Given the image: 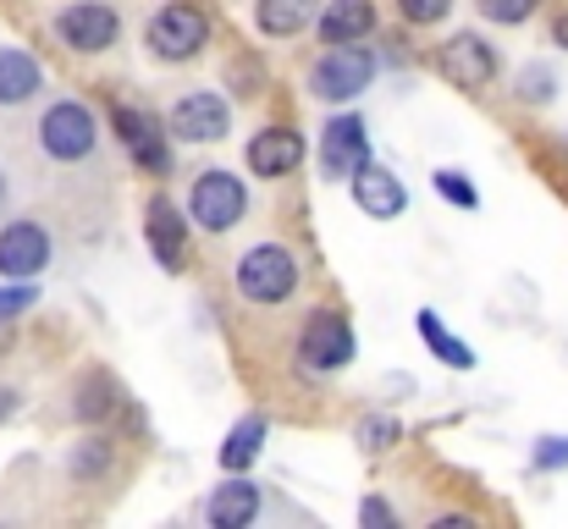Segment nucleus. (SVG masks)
<instances>
[{"label":"nucleus","instance_id":"f3484780","mask_svg":"<svg viewBox=\"0 0 568 529\" xmlns=\"http://www.w3.org/2000/svg\"><path fill=\"white\" fill-rule=\"evenodd\" d=\"M150 248H155V260L166 265V271H183V260H189V243H183V221H178V210L166 204V199H155L150 204Z\"/></svg>","mask_w":568,"mask_h":529},{"label":"nucleus","instance_id":"7c9ffc66","mask_svg":"<svg viewBox=\"0 0 568 529\" xmlns=\"http://www.w3.org/2000/svg\"><path fill=\"white\" fill-rule=\"evenodd\" d=\"M525 94H530V100H547V94H552V78H547L541 67H530V72H525Z\"/></svg>","mask_w":568,"mask_h":529},{"label":"nucleus","instance_id":"5701e85b","mask_svg":"<svg viewBox=\"0 0 568 529\" xmlns=\"http://www.w3.org/2000/svg\"><path fill=\"white\" fill-rule=\"evenodd\" d=\"M105 464H111V441H100V436H94V441H83V447L72 452V475H78V480L100 475Z\"/></svg>","mask_w":568,"mask_h":529},{"label":"nucleus","instance_id":"c756f323","mask_svg":"<svg viewBox=\"0 0 568 529\" xmlns=\"http://www.w3.org/2000/svg\"><path fill=\"white\" fill-rule=\"evenodd\" d=\"M359 519H365V525H371V529H386V525H392V508H386L381 497H371V502L359 508Z\"/></svg>","mask_w":568,"mask_h":529},{"label":"nucleus","instance_id":"a878e982","mask_svg":"<svg viewBox=\"0 0 568 529\" xmlns=\"http://www.w3.org/2000/svg\"><path fill=\"white\" fill-rule=\"evenodd\" d=\"M536 6H541V0H480V11H486L491 22H525Z\"/></svg>","mask_w":568,"mask_h":529},{"label":"nucleus","instance_id":"7ed1b4c3","mask_svg":"<svg viewBox=\"0 0 568 529\" xmlns=\"http://www.w3.org/2000/svg\"><path fill=\"white\" fill-rule=\"evenodd\" d=\"M371 78H376V55H371V50H359V44H332V50L315 61L310 89H315L321 100H354V94L371 89Z\"/></svg>","mask_w":568,"mask_h":529},{"label":"nucleus","instance_id":"f257e3e1","mask_svg":"<svg viewBox=\"0 0 568 529\" xmlns=\"http://www.w3.org/2000/svg\"><path fill=\"white\" fill-rule=\"evenodd\" d=\"M293 287H298V260H293L287 248L260 243V248H248V254L237 260V293H243V298H254V304H282V298H293Z\"/></svg>","mask_w":568,"mask_h":529},{"label":"nucleus","instance_id":"2eb2a0df","mask_svg":"<svg viewBox=\"0 0 568 529\" xmlns=\"http://www.w3.org/2000/svg\"><path fill=\"white\" fill-rule=\"evenodd\" d=\"M254 513H260V486H248V480L215 486V497H210V508H204V519L215 529H248Z\"/></svg>","mask_w":568,"mask_h":529},{"label":"nucleus","instance_id":"2f4dec72","mask_svg":"<svg viewBox=\"0 0 568 529\" xmlns=\"http://www.w3.org/2000/svg\"><path fill=\"white\" fill-rule=\"evenodd\" d=\"M552 39H558V44H564V50H568V11H564V17H558V28H552Z\"/></svg>","mask_w":568,"mask_h":529},{"label":"nucleus","instance_id":"412c9836","mask_svg":"<svg viewBox=\"0 0 568 529\" xmlns=\"http://www.w3.org/2000/svg\"><path fill=\"white\" fill-rule=\"evenodd\" d=\"M260 441H265V419H243L232 436H226V447H221V469H248L254 458H260Z\"/></svg>","mask_w":568,"mask_h":529},{"label":"nucleus","instance_id":"393cba45","mask_svg":"<svg viewBox=\"0 0 568 529\" xmlns=\"http://www.w3.org/2000/svg\"><path fill=\"white\" fill-rule=\"evenodd\" d=\"M397 11H403L408 22H425V28H430V22H442V17L453 11V0H397Z\"/></svg>","mask_w":568,"mask_h":529},{"label":"nucleus","instance_id":"a211bd4d","mask_svg":"<svg viewBox=\"0 0 568 529\" xmlns=\"http://www.w3.org/2000/svg\"><path fill=\"white\" fill-rule=\"evenodd\" d=\"M39 61L28 50H0V105H22L39 94Z\"/></svg>","mask_w":568,"mask_h":529},{"label":"nucleus","instance_id":"6ab92c4d","mask_svg":"<svg viewBox=\"0 0 568 529\" xmlns=\"http://www.w3.org/2000/svg\"><path fill=\"white\" fill-rule=\"evenodd\" d=\"M315 6H321V0H260V6H254V22H260L271 39H293V33L315 17Z\"/></svg>","mask_w":568,"mask_h":529},{"label":"nucleus","instance_id":"4468645a","mask_svg":"<svg viewBox=\"0 0 568 529\" xmlns=\"http://www.w3.org/2000/svg\"><path fill=\"white\" fill-rule=\"evenodd\" d=\"M298 161H304V139L293 128H265L248 144V172L254 176H287Z\"/></svg>","mask_w":568,"mask_h":529},{"label":"nucleus","instance_id":"20e7f679","mask_svg":"<svg viewBox=\"0 0 568 529\" xmlns=\"http://www.w3.org/2000/svg\"><path fill=\"white\" fill-rule=\"evenodd\" d=\"M144 39H150V50L161 61H193L204 50V39H210V22H204L199 6H161L150 17V33Z\"/></svg>","mask_w":568,"mask_h":529},{"label":"nucleus","instance_id":"cd10ccee","mask_svg":"<svg viewBox=\"0 0 568 529\" xmlns=\"http://www.w3.org/2000/svg\"><path fill=\"white\" fill-rule=\"evenodd\" d=\"M28 304H33V287H0V321L22 315Z\"/></svg>","mask_w":568,"mask_h":529},{"label":"nucleus","instance_id":"ddd939ff","mask_svg":"<svg viewBox=\"0 0 568 529\" xmlns=\"http://www.w3.org/2000/svg\"><path fill=\"white\" fill-rule=\"evenodd\" d=\"M354 182V204L365 210V215H376V221H392L403 204H408V193H403V182L386 172V166H376V161H365L359 172L348 176Z\"/></svg>","mask_w":568,"mask_h":529},{"label":"nucleus","instance_id":"b1692460","mask_svg":"<svg viewBox=\"0 0 568 529\" xmlns=\"http://www.w3.org/2000/svg\"><path fill=\"white\" fill-rule=\"evenodd\" d=\"M436 187H442V199H453L458 210H475L480 204V193H475V182H464L458 172H436Z\"/></svg>","mask_w":568,"mask_h":529},{"label":"nucleus","instance_id":"dca6fc26","mask_svg":"<svg viewBox=\"0 0 568 529\" xmlns=\"http://www.w3.org/2000/svg\"><path fill=\"white\" fill-rule=\"evenodd\" d=\"M376 28V6L371 0H332L326 11H321V39L326 44H354V39H365Z\"/></svg>","mask_w":568,"mask_h":529},{"label":"nucleus","instance_id":"423d86ee","mask_svg":"<svg viewBox=\"0 0 568 529\" xmlns=\"http://www.w3.org/2000/svg\"><path fill=\"white\" fill-rule=\"evenodd\" d=\"M116 11L111 6H100V0H78V6H67L61 17H55V33H61V44L67 50H83V55H94V50H111L116 44Z\"/></svg>","mask_w":568,"mask_h":529},{"label":"nucleus","instance_id":"39448f33","mask_svg":"<svg viewBox=\"0 0 568 529\" xmlns=\"http://www.w3.org/2000/svg\"><path fill=\"white\" fill-rule=\"evenodd\" d=\"M243 204H248V193H243V182L232 172H204L189 193L193 221H199L204 232H232V226L243 221Z\"/></svg>","mask_w":568,"mask_h":529},{"label":"nucleus","instance_id":"f03ea898","mask_svg":"<svg viewBox=\"0 0 568 529\" xmlns=\"http://www.w3.org/2000/svg\"><path fill=\"white\" fill-rule=\"evenodd\" d=\"M94 139H100L94 111L78 105V100H55L39 116V144H44L50 161H83V155H94Z\"/></svg>","mask_w":568,"mask_h":529},{"label":"nucleus","instance_id":"9d476101","mask_svg":"<svg viewBox=\"0 0 568 529\" xmlns=\"http://www.w3.org/2000/svg\"><path fill=\"white\" fill-rule=\"evenodd\" d=\"M111 128H116V139L133 150V161H139L144 172H166V139H161V122H155L150 111L116 105V111H111Z\"/></svg>","mask_w":568,"mask_h":529},{"label":"nucleus","instance_id":"6e6552de","mask_svg":"<svg viewBox=\"0 0 568 529\" xmlns=\"http://www.w3.org/2000/svg\"><path fill=\"white\" fill-rule=\"evenodd\" d=\"M44 265H50V237H44V226H39V221H11V226L0 232V276L28 282V276H39Z\"/></svg>","mask_w":568,"mask_h":529},{"label":"nucleus","instance_id":"f8f14e48","mask_svg":"<svg viewBox=\"0 0 568 529\" xmlns=\"http://www.w3.org/2000/svg\"><path fill=\"white\" fill-rule=\"evenodd\" d=\"M365 161H371L365 122H359V116H337V122H326V139H321V166H326V176H354Z\"/></svg>","mask_w":568,"mask_h":529},{"label":"nucleus","instance_id":"1a4fd4ad","mask_svg":"<svg viewBox=\"0 0 568 529\" xmlns=\"http://www.w3.org/2000/svg\"><path fill=\"white\" fill-rule=\"evenodd\" d=\"M298 358H304L310 369H343V364L354 358V332H348V321L315 315V321L304 326V337H298Z\"/></svg>","mask_w":568,"mask_h":529},{"label":"nucleus","instance_id":"9b49d317","mask_svg":"<svg viewBox=\"0 0 568 529\" xmlns=\"http://www.w3.org/2000/svg\"><path fill=\"white\" fill-rule=\"evenodd\" d=\"M226 100L221 94H189V100H178V111H172V133L178 139H189V144H215V139H226Z\"/></svg>","mask_w":568,"mask_h":529},{"label":"nucleus","instance_id":"aec40b11","mask_svg":"<svg viewBox=\"0 0 568 529\" xmlns=\"http://www.w3.org/2000/svg\"><path fill=\"white\" fill-rule=\"evenodd\" d=\"M116 403H122V397H116V380H111V375H89L83 391H78V403H72V414H78L83 425H100L105 414H116Z\"/></svg>","mask_w":568,"mask_h":529},{"label":"nucleus","instance_id":"4be33fe9","mask_svg":"<svg viewBox=\"0 0 568 529\" xmlns=\"http://www.w3.org/2000/svg\"><path fill=\"white\" fill-rule=\"evenodd\" d=\"M419 337H425V343L436 348V358H442V364H453V369H469V364H475L469 343H458V337H453V332H447V326H442V321L430 315V309L419 315Z\"/></svg>","mask_w":568,"mask_h":529},{"label":"nucleus","instance_id":"0eeeda50","mask_svg":"<svg viewBox=\"0 0 568 529\" xmlns=\"http://www.w3.org/2000/svg\"><path fill=\"white\" fill-rule=\"evenodd\" d=\"M436 67H442V78H447L453 89H486V83L497 78V55H491V44H486V39H475V33L447 39Z\"/></svg>","mask_w":568,"mask_h":529},{"label":"nucleus","instance_id":"bb28decb","mask_svg":"<svg viewBox=\"0 0 568 529\" xmlns=\"http://www.w3.org/2000/svg\"><path fill=\"white\" fill-rule=\"evenodd\" d=\"M359 441H365V452H381V447L397 441V425H392V419H365V425H359Z\"/></svg>","mask_w":568,"mask_h":529},{"label":"nucleus","instance_id":"c85d7f7f","mask_svg":"<svg viewBox=\"0 0 568 529\" xmlns=\"http://www.w3.org/2000/svg\"><path fill=\"white\" fill-rule=\"evenodd\" d=\"M568 464V441H541L536 447V469H564Z\"/></svg>","mask_w":568,"mask_h":529}]
</instances>
